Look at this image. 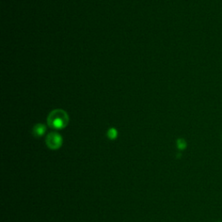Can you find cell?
Wrapping results in <instances>:
<instances>
[{"label":"cell","instance_id":"1","mask_svg":"<svg viewBox=\"0 0 222 222\" xmlns=\"http://www.w3.org/2000/svg\"><path fill=\"white\" fill-rule=\"evenodd\" d=\"M69 118L68 114L62 110L57 109L52 110L48 115L47 122L48 125L54 129L64 128L69 123Z\"/></svg>","mask_w":222,"mask_h":222},{"label":"cell","instance_id":"2","mask_svg":"<svg viewBox=\"0 0 222 222\" xmlns=\"http://www.w3.org/2000/svg\"><path fill=\"white\" fill-rule=\"evenodd\" d=\"M46 144L48 148H50L51 149L53 150L58 149L59 148H61L62 144V138L58 133L56 132L50 133L46 137Z\"/></svg>","mask_w":222,"mask_h":222},{"label":"cell","instance_id":"3","mask_svg":"<svg viewBox=\"0 0 222 222\" xmlns=\"http://www.w3.org/2000/svg\"><path fill=\"white\" fill-rule=\"evenodd\" d=\"M46 132V127L45 125L42 124V123H37L36 124L33 128H32V134L35 137H41L43 136Z\"/></svg>","mask_w":222,"mask_h":222},{"label":"cell","instance_id":"4","mask_svg":"<svg viewBox=\"0 0 222 222\" xmlns=\"http://www.w3.org/2000/svg\"><path fill=\"white\" fill-rule=\"evenodd\" d=\"M118 135V132L114 128H110L107 132V136L110 140H114Z\"/></svg>","mask_w":222,"mask_h":222},{"label":"cell","instance_id":"5","mask_svg":"<svg viewBox=\"0 0 222 222\" xmlns=\"http://www.w3.org/2000/svg\"><path fill=\"white\" fill-rule=\"evenodd\" d=\"M177 148L180 150H182L186 148V142L183 139H179L177 140Z\"/></svg>","mask_w":222,"mask_h":222}]
</instances>
